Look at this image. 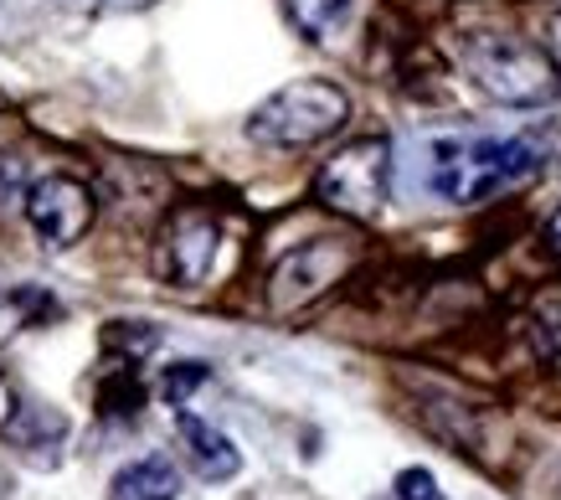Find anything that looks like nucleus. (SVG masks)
Wrapping results in <instances>:
<instances>
[{
    "label": "nucleus",
    "instance_id": "nucleus-1",
    "mask_svg": "<svg viewBox=\"0 0 561 500\" xmlns=\"http://www.w3.org/2000/svg\"><path fill=\"white\" fill-rule=\"evenodd\" d=\"M541 171V156L526 139H433L427 150V186L454 207L490 202Z\"/></svg>",
    "mask_w": 561,
    "mask_h": 500
},
{
    "label": "nucleus",
    "instance_id": "nucleus-2",
    "mask_svg": "<svg viewBox=\"0 0 561 500\" xmlns=\"http://www.w3.org/2000/svg\"><path fill=\"white\" fill-rule=\"evenodd\" d=\"M463 72L479 83V93H490L505 109H541L557 99V63L551 53L530 47L520 36L505 32H469L459 42Z\"/></svg>",
    "mask_w": 561,
    "mask_h": 500
},
{
    "label": "nucleus",
    "instance_id": "nucleus-3",
    "mask_svg": "<svg viewBox=\"0 0 561 500\" xmlns=\"http://www.w3.org/2000/svg\"><path fill=\"white\" fill-rule=\"evenodd\" d=\"M351 120V93L330 78H299V83L268 93L248 114V139L273 145V150H305L330 139Z\"/></svg>",
    "mask_w": 561,
    "mask_h": 500
},
{
    "label": "nucleus",
    "instance_id": "nucleus-4",
    "mask_svg": "<svg viewBox=\"0 0 561 500\" xmlns=\"http://www.w3.org/2000/svg\"><path fill=\"white\" fill-rule=\"evenodd\" d=\"M314 196L330 212L351 217V223L381 217V207L391 196V139L366 135V139H351L345 150H335L324 160L320 181H314Z\"/></svg>",
    "mask_w": 561,
    "mask_h": 500
},
{
    "label": "nucleus",
    "instance_id": "nucleus-5",
    "mask_svg": "<svg viewBox=\"0 0 561 500\" xmlns=\"http://www.w3.org/2000/svg\"><path fill=\"white\" fill-rule=\"evenodd\" d=\"M217 253H221V223L211 207H175L171 223H165V232H160V253H154V263H160V274L175 279V284H206L211 279V269H217Z\"/></svg>",
    "mask_w": 561,
    "mask_h": 500
},
{
    "label": "nucleus",
    "instance_id": "nucleus-6",
    "mask_svg": "<svg viewBox=\"0 0 561 500\" xmlns=\"http://www.w3.org/2000/svg\"><path fill=\"white\" fill-rule=\"evenodd\" d=\"M345 269H351V248H345L341 238L305 242V248H294L289 259H278V269H273V279H268V305L278 315L305 310V305H314V299L345 274Z\"/></svg>",
    "mask_w": 561,
    "mask_h": 500
},
{
    "label": "nucleus",
    "instance_id": "nucleus-7",
    "mask_svg": "<svg viewBox=\"0 0 561 500\" xmlns=\"http://www.w3.org/2000/svg\"><path fill=\"white\" fill-rule=\"evenodd\" d=\"M93 212H99V202L78 175H42L26 191V217H32L36 238L51 248H72L93 227Z\"/></svg>",
    "mask_w": 561,
    "mask_h": 500
},
{
    "label": "nucleus",
    "instance_id": "nucleus-8",
    "mask_svg": "<svg viewBox=\"0 0 561 500\" xmlns=\"http://www.w3.org/2000/svg\"><path fill=\"white\" fill-rule=\"evenodd\" d=\"M175 429H181V444H186L191 465H196V475H202V480L221 485V480H232V475L242 469V448L232 444L221 429H211L206 418L186 413V408H175Z\"/></svg>",
    "mask_w": 561,
    "mask_h": 500
},
{
    "label": "nucleus",
    "instance_id": "nucleus-9",
    "mask_svg": "<svg viewBox=\"0 0 561 500\" xmlns=\"http://www.w3.org/2000/svg\"><path fill=\"white\" fill-rule=\"evenodd\" d=\"M181 496V475L165 454H150V459H135L114 475V490L108 500H175Z\"/></svg>",
    "mask_w": 561,
    "mask_h": 500
},
{
    "label": "nucleus",
    "instance_id": "nucleus-10",
    "mask_svg": "<svg viewBox=\"0 0 561 500\" xmlns=\"http://www.w3.org/2000/svg\"><path fill=\"white\" fill-rule=\"evenodd\" d=\"M284 11H289L294 32L305 36V42H335L345 32V21H351V0H284Z\"/></svg>",
    "mask_w": 561,
    "mask_h": 500
},
{
    "label": "nucleus",
    "instance_id": "nucleus-11",
    "mask_svg": "<svg viewBox=\"0 0 561 500\" xmlns=\"http://www.w3.org/2000/svg\"><path fill=\"white\" fill-rule=\"evenodd\" d=\"M0 429H5V439L16 448H51L68 433V418L57 413V408H11Z\"/></svg>",
    "mask_w": 561,
    "mask_h": 500
},
{
    "label": "nucleus",
    "instance_id": "nucleus-12",
    "mask_svg": "<svg viewBox=\"0 0 561 500\" xmlns=\"http://www.w3.org/2000/svg\"><path fill=\"white\" fill-rule=\"evenodd\" d=\"M99 413L103 418H139L145 413V382L135 377V362H119L108 377H99Z\"/></svg>",
    "mask_w": 561,
    "mask_h": 500
},
{
    "label": "nucleus",
    "instance_id": "nucleus-13",
    "mask_svg": "<svg viewBox=\"0 0 561 500\" xmlns=\"http://www.w3.org/2000/svg\"><path fill=\"white\" fill-rule=\"evenodd\" d=\"M99 341H103V351H108L114 362H135L139 366L154 345H160V330H154L150 320H108Z\"/></svg>",
    "mask_w": 561,
    "mask_h": 500
},
{
    "label": "nucleus",
    "instance_id": "nucleus-14",
    "mask_svg": "<svg viewBox=\"0 0 561 500\" xmlns=\"http://www.w3.org/2000/svg\"><path fill=\"white\" fill-rule=\"evenodd\" d=\"M206 382H211V366H206V362H175V366H165L160 393H165V402H171V408H186L191 393H196V387H206Z\"/></svg>",
    "mask_w": 561,
    "mask_h": 500
},
{
    "label": "nucleus",
    "instance_id": "nucleus-15",
    "mask_svg": "<svg viewBox=\"0 0 561 500\" xmlns=\"http://www.w3.org/2000/svg\"><path fill=\"white\" fill-rule=\"evenodd\" d=\"M397 500H443V490H438V480H433V469H423V465H412V469H402L397 475Z\"/></svg>",
    "mask_w": 561,
    "mask_h": 500
},
{
    "label": "nucleus",
    "instance_id": "nucleus-16",
    "mask_svg": "<svg viewBox=\"0 0 561 500\" xmlns=\"http://www.w3.org/2000/svg\"><path fill=\"white\" fill-rule=\"evenodd\" d=\"M546 47H551V63L561 72V11H551V21H546Z\"/></svg>",
    "mask_w": 561,
    "mask_h": 500
},
{
    "label": "nucleus",
    "instance_id": "nucleus-17",
    "mask_svg": "<svg viewBox=\"0 0 561 500\" xmlns=\"http://www.w3.org/2000/svg\"><path fill=\"white\" fill-rule=\"evenodd\" d=\"M546 248H551V253L561 259V207L551 212V223H546Z\"/></svg>",
    "mask_w": 561,
    "mask_h": 500
},
{
    "label": "nucleus",
    "instance_id": "nucleus-18",
    "mask_svg": "<svg viewBox=\"0 0 561 500\" xmlns=\"http://www.w3.org/2000/svg\"><path fill=\"white\" fill-rule=\"evenodd\" d=\"M0 114H5V88H0Z\"/></svg>",
    "mask_w": 561,
    "mask_h": 500
}]
</instances>
